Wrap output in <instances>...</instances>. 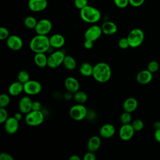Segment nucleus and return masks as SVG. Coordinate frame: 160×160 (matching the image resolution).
Masks as SVG:
<instances>
[{
	"instance_id": "f257e3e1",
	"label": "nucleus",
	"mask_w": 160,
	"mask_h": 160,
	"mask_svg": "<svg viewBox=\"0 0 160 160\" xmlns=\"http://www.w3.org/2000/svg\"><path fill=\"white\" fill-rule=\"evenodd\" d=\"M111 68L106 62H100L93 67L92 76L99 82L104 83L108 81L111 77Z\"/></svg>"
},
{
	"instance_id": "f03ea898",
	"label": "nucleus",
	"mask_w": 160,
	"mask_h": 160,
	"mask_svg": "<svg viewBox=\"0 0 160 160\" xmlns=\"http://www.w3.org/2000/svg\"><path fill=\"white\" fill-rule=\"evenodd\" d=\"M50 47L49 38L46 35L37 34L31 39L29 42V48L31 50L35 53H46L48 51Z\"/></svg>"
},
{
	"instance_id": "7ed1b4c3",
	"label": "nucleus",
	"mask_w": 160,
	"mask_h": 160,
	"mask_svg": "<svg viewBox=\"0 0 160 160\" xmlns=\"http://www.w3.org/2000/svg\"><path fill=\"white\" fill-rule=\"evenodd\" d=\"M80 16L86 22L95 23L100 20L101 14L97 8L87 5L80 9Z\"/></svg>"
},
{
	"instance_id": "20e7f679",
	"label": "nucleus",
	"mask_w": 160,
	"mask_h": 160,
	"mask_svg": "<svg viewBox=\"0 0 160 160\" xmlns=\"http://www.w3.org/2000/svg\"><path fill=\"white\" fill-rule=\"evenodd\" d=\"M127 39L129 41V47L132 48H138L143 42L144 39V33L139 28L132 29L128 34Z\"/></svg>"
},
{
	"instance_id": "39448f33",
	"label": "nucleus",
	"mask_w": 160,
	"mask_h": 160,
	"mask_svg": "<svg viewBox=\"0 0 160 160\" xmlns=\"http://www.w3.org/2000/svg\"><path fill=\"white\" fill-rule=\"evenodd\" d=\"M44 120V116L40 111L32 110L27 113L25 116V122L29 126H38L41 125Z\"/></svg>"
},
{
	"instance_id": "423d86ee",
	"label": "nucleus",
	"mask_w": 160,
	"mask_h": 160,
	"mask_svg": "<svg viewBox=\"0 0 160 160\" xmlns=\"http://www.w3.org/2000/svg\"><path fill=\"white\" fill-rule=\"evenodd\" d=\"M69 116L74 121H79L84 119L88 114L87 108L82 104L72 106L69 109Z\"/></svg>"
},
{
	"instance_id": "0eeeda50",
	"label": "nucleus",
	"mask_w": 160,
	"mask_h": 160,
	"mask_svg": "<svg viewBox=\"0 0 160 160\" xmlns=\"http://www.w3.org/2000/svg\"><path fill=\"white\" fill-rule=\"evenodd\" d=\"M66 55L64 52L61 50L56 51L48 57V65L50 68H56L63 63Z\"/></svg>"
},
{
	"instance_id": "6e6552de",
	"label": "nucleus",
	"mask_w": 160,
	"mask_h": 160,
	"mask_svg": "<svg viewBox=\"0 0 160 160\" xmlns=\"http://www.w3.org/2000/svg\"><path fill=\"white\" fill-rule=\"evenodd\" d=\"M42 89L41 83L36 80H29L24 84V92L28 95H36Z\"/></svg>"
},
{
	"instance_id": "1a4fd4ad",
	"label": "nucleus",
	"mask_w": 160,
	"mask_h": 160,
	"mask_svg": "<svg viewBox=\"0 0 160 160\" xmlns=\"http://www.w3.org/2000/svg\"><path fill=\"white\" fill-rule=\"evenodd\" d=\"M102 33L101 27L98 25H92L86 29L84 36L85 39L94 42L101 37Z\"/></svg>"
},
{
	"instance_id": "9d476101",
	"label": "nucleus",
	"mask_w": 160,
	"mask_h": 160,
	"mask_svg": "<svg viewBox=\"0 0 160 160\" xmlns=\"http://www.w3.org/2000/svg\"><path fill=\"white\" fill-rule=\"evenodd\" d=\"M52 23L48 19H42L38 21L34 30L37 34L47 35L52 29Z\"/></svg>"
},
{
	"instance_id": "9b49d317",
	"label": "nucleus",
	"mask_w": 160,
	"mask_h": 160,
	"mask_svg": "<svg viewBox=\"0 0 160 160\" xmlns=\"http://www.w3.org/2000/svg\"><path fill=\"white\" fill-rule=\"evenodd\" d=\"M134 129L132 128L131 124H122L119 131V136L122 141H129L134 136Z\"/></svg>"
},
{
	"instance_id": "f8f14e48",
	"label": "nucleus",
	"mask_w": 160,
	"mask_h": 160,
	"mask_svg": "<svg viewBox=\"0 0 160 160\" xmlns=\"http://www.w3.org/2000/svg\"><path fill=\"white\" fill-rule=\"evenodd\" d=\"M6 44L10 49L12 51H19L22 48L23 42L19 36L13 34L10 35L6 39Z\"/></svg>"
},
{
	"instance_id": "ddd939ff",
	"label": "nucleus",
	"mask_w": 160,
	"mask_h": 160,
	"mask_svg": "<svg viewBox=\"0 0 160 160\" xmlns=\"http://www.w3.org/2000/svg\"><path fill=\"white\" fill-rule=\"evenodd\" d=\"M19 128V121L14 116L8 118L4 122V129L9 134H13Z\"/></svg>"
},
{
	"instance_id": "4468645a",
	"label": "nucleus",
	"mask_w": 160,
	"mask_h": 160,
	"mask_svg": "<svg viewBox=\"0 0 160 160\" xmlns=\"http://www.w3.org/2000/svg\"><path fill=\"white\" fill-rule=\"evenodd\" d=\"M48 6L47 0H29L28 8L34 12H39L44 10Z\"/></svg>"
},
{
	"instance_id": "2eb2a0df",
	"label": "nucleus",
	"mask_w": 160,
	"mask_h": 160,
	"mask_svg": "<svg viewBox=\"0 0 160 160\" xmlns=\"http://www.w3.org/2000/svg\"><path fill=\"white\" fill-rule=\"evenodd\" d=\"M32 101L29 96H23L19 102V109L22 114H27L32 111Z\"/></svg>"
},
{
	"instance_id": "dca6fc26",
	"label": "nucleus",
	"mask_w": 160,
	"mask_h": 160,
	"mask_svg": "<svg viewBox=\"0 0 160 160\" xmlns=\"http://www.w3.org/2000/svg\"><path fill=\"white\" fill-rule=\"evenodd\" d=\"M64 86L67 91L74 94L79 90V83L76 78L74 77H68L64 81Z\"/></svg>"
},
{
	"instance_id": "f3484780",
	"label": "nucleus",
	"mask_w": 160,
	"mask_h": 160,
	"mask_svg": "<svg viewBox=\"0 0 160 160\" xmlns=\"http://www.w3.org/2000/svg\"><path fill=\"white\" fill-rule=\"evenodd\" d=\"M152 73L148 69H144L138 73L136 76V80L139 84L145 85L149 83L152 81Z\"/></svg>"
},
{
	"instance_id": "a211bd4d",
	"label": "nucleus",
	"mask_w": 160,
	"mask_h": 160,
	"mask_svg": "<svg viewBox=\"0 0 160 160\" xmlns=\"http://www.w3.org/2000/svg\"><path fill=\"white\" fill-rule=\"evenodd\" d=\"M116 131L115 127L111 124H105L99 129L100 136L103 138H110L114 136Z\"/></svg>"
},
{
	"instance_id": "6ab92c4d",
	"label": "nucleus",
	"mask_w": 160,
	"mask_h": 160,
	"mask_svg": "<svg viewBox=\"0 0 160 160\" xmlns=\"http://www.w3.org/2000/svg\"><path fill=\"white\" fill-rule=\"evenodd\" d=\"M51 47L53 48H61L65 44L64 37L60 34H54L49 38Z\"/></svg>"
},
{
	"instance_id": "aec40b11",
	"label": "nucleus",
	"mask_w": 160,
	"mask_h": 160,
	"mask_svg": "<svg viewBox=\"0 0 160 160\" xmlns=\"http://www.w3.org/2000/svg\"><path fill=\"white\" fill-rule=\"evenodd\" d=\"M24 91V84L19 81L13 82L8 88V92L10 96H17Z\"/></svg>"
},
{
	"instance_id": "412c9836",
	"label": "nucleus",
	"mask_w": 160,
	"mask_h": 160,
	"mask_svg": "<svg viewBox=\"0 0 160 160\" xmlns=\"http://www.w3.org/2000/svg\"><path fill=\"white\" fill-rule=\"evenodd\" d=\"M138 106V102L137 99L134 98L130 97L127 98L123 102L122 108L124 111L128 112H134Z\"/></svg>"
},
{
	"instance_id": "4be33fe9",
	"label": "nucleus",
	"mask_w": 160,
	"mask_h": 160,
	"mask_svg": "<svg viewBox=\"0 0 160 160\" xmlns=\"http://www.w3.org/2000/svg\"><path fill=\"white\" fill-rule=\"evenodd\" d=\"M102 33L107 35H112L115 34L118 31V27L116 24L110 21H105L101 26Z\"/></svg>"
},
{
	"instance_id": "5701e85b",
	"label": "nucleus",
	"mask_w": 160,
	"mask_h": 160,
	"mask_svg": "<svg viewBox=\"0 0 160 160\" xmlns=\"http://www.w3.org/2000/svg\"><path fill=\"white\" fill-rule=\"evenodd\" d=\"M101 144V138L98 136H93L89 138L88 141L87 148L88 151L96 152L99 149Z\"/></svg>"
},
{
	"instance_id": "b1692460",
	"label": "nucleus",
	"mask_w": 160,
	"mask_h": 160,
	"mask_svg": "<svg viewBox=\"0 0 160 160\" xmlns=\"http://www.w3.org/2000/svg\"><path fill=\"white\" fill-rule=\"evenodd\" d=\"M34 61L39 68H44L48 65V57L44 52L35 53Z\"/></svg>"
},
{
	"instance_id": "393cba45",
	"label": "nucleus",
	"mask_w": 160,
	"mask_h": 160,
	"mask_svg": "<svg viewBox=\"0 0 160 160\" xmlns=\"http://www.w3.org/2000/svg\"><path fill=\"white\" fill-rule=\"evenodd\" d=\"M93 67L91 64L84 62L82 63L79 67V72L81 74L85 77H89L92 75V71H93Z\"/></svg>"
},
{
	"instance_id": "a878e982",
	"label": "nucleus",
	"mask_w": 160,
	"mask_h": 160,
	"mask_svg": "<svg viewBox=\"0 0 160 160\" xmlns=\"http://www.w3.org/2000/svg\"><path fill=\"white\" fill-rule=\"evenodd\" d=\"M74 100L78 104H83L86 102L88 100V95L87 94L82 91L78 90L76 92L73 94V98Z\"/></svg>"
},
{
	"instance_id": "bb28decb",
	"label": "nucleus",
	"mask_w": 160,
	"mask_h": 160,
	"mask_svg": "<svg viewBox=\"0 0 160 160\" xmlns=\"http://www.w3.org/2000/svg\"><path fill=\"white\" fill-rule=\"evenodd\" d=\"M62 64L68 70L70 71L73 70L76 66V61L75 59L73 57L69 55L65 56Z\"/></svg>"
},
{
	"instance_id": "cd10ccee",
	"label": "nucleus",
	"mask_w": 160,
	"mask_h": 160,
	"mask_svg": "<svg viewBox=\"0 0 160 160\" xmlns=\"http://www.w3.org/2000/svg\"><path fill=\"white\" fill-rule=\"evenodd\" d=\"M36 19L31 16H27L24 19V24L28 29H34L37 24Z\"/></svg>"
},
{
	"instance_id": "c85d7f7f",
	"label": "nucleus",
	"mask_w": 160,
	"mask_h": 160,
	"mask_svg": "<svg viewBox=\"0 0 160 160\" xmlns=\"http://www.w3.org/2000/svg\"><path fill=\"white\" fill-rule=\"evenodd\" d=\"M17 79H18V81H19V82H22V84H24L26 82H28L29 80H30L29 74L27 71L24 70L20 71L18 74Z\"/></svg>"
},
{
	"instance_id": "c756f323",
	"label": "nucleus",
	"mask_w": 160,
	"mask_h": 160,
	"mask_svg": "<svg viewBox=\"0 0 160 160\" xmlns=\"http://www.w3.org/2000/svg\"><path fill=\"white\" fill-rule=\"evenodd\" d=\"M132 128H134L135 132H139L142 130L144 128V122L141 119H136L134 120L131 124Z\"/></svg>"
},
{
	"instance_id": "7c9ffc66",
	"label": "nucleus",
	"mask_w": 160,
	"mask_h": 160,
	"mask_svg": "<svg viewBox=\"0 0 160 160\" xmlns=\"http://www.w3.org/2000/svg\"><path fill=\"white\" fill-rule=\"evenodd\" d=\"M132 120V117L130 112L124 111L121 114L120 116V121L122 124H130Z\"/></svg>"
},
{
	"instance_id": "2f4dec72",
	"label": "nucleus",
	"mask_w": 160,
	"mask_h": 160,
	"mask_svg": "<svg viewBox=\"0 0 160 160\" xmlns=\"http://www.w3.org/2000/svg\"><path fill=\"white\" fill-rule=\"evenodd\" d=\"M10 103V96L7 94H2L0 96V108H6Z\"/></svg>"
},
{
	"instance_id": "473e14b6",
	"label": "nucleus",
	"mask_w": 160,
	"mask_h": 160,
	"mask_svg": "<svg viewBox=\"0 0 160 160\" xmlns=\"http://www.w3.org/2000/svg\"><path fill=\"white\" fill-rule=\"evenodd\" d=\"M159 68V64L156 61H150L147 66V69L149 70L152 74L157 72Z\"/></svg>"
},
{
	"instance_id": "72a5a7b5",
	"label": "nucleus",
	"mask_w": 160,
	"mask_h": 160,
	"mask_svg": "<svg viewBox=\"0 0 160 160\" xmlns=\"http://www.w3.org/2000/svg\"><path fill=\"white\" fill-rule=\"evenodd\" d=\"M8 118V113L5 108H0V122L4 123Z\"/></svg>"
},
{
	"instance_id": "f704fd0d",
	"label": "nucleus",
	"mask_w": 160,
	"mask_h": 160,
	"mask_svg": "<svg viewBox=\"0 0 160 160\" xmlns=\"http://www.w3.org/2000/svg\"><path fill=\"white\" fill-rule=\"evenodd\" d=\"M9 36V32L8 29L5 27L0 28V39L1 41L6 40Z\"/></svg>"
},
{
	"instance_id": "c9c22d12",
	"label": "nucleus",
	"mask_w": 160,
	"mask_h": 160,
	"mask_svg": "<svg viewBox=\"0 0 160 160\" xmlns=\"http://www.w3.org/2000/svg\"><path fill=\"white\" fill-rule=\"evenodd\" d=\"M118 46L121 49H127L129 47V41L126 38H122L118 41Z\"/></svg>"
},
{
	"instance_id": "e433bc0d",
	"label": "nucleus",
	"mask_w": 160,
	"mask_h": 160,
	"mask_svg": "<svg viewBox=\"0 0 160 160\" xmlns=\"http://www.w3.org/2000/svg\"><path fill=\"white\" fill-rule=\"evenodd\" d=\"M114 2L119 8H125L129 4V0H114Z\"/></svg>"
},
{
	"instance_id": "4c0bfd02",
	"label": "nucleus",
	"mask_w": 160,
	"mask_h": 160,
	"mask_svg": "<svg viewBox=\"0 0 160 160\" xmlns=\"http://www.w3.org/2000/svg\"><path fill=\"white\" fill-rule=\"evenodd\" d=\"M88 0H74L75 6L79 10L88 5Z\"/></svg>"
},
{
	"instance_id": "58836bf2",
	"label": "nucleus",
	"mask_w": 160,
	"mask_h": 160,
	"mask_svg": "<svg viewBox=\"0 0 160 160\" xmlns=\"http://www.w3.org/2000/svg\"><path fill=\"white\" fill-rule=\"evenodd\" d=\"M82 159L83 160H95L96 159V156L94 152L89 151L84 154Z\"/></svg>"
},
{
	"instance_id": "ea45409f",
	"label": "nucleus",
	"mask_w": 160,
	"mask_h": 160,
	"mask_svg": "<svg viewBox=\"0 0 160 160\" xmlns=\"http://www.w3.org/2000/svg\"><path fill=\"white\" fill-rule=\"evenodd\" d=\"M129 4L134 7H139L143 4L145 0H129Z\"/></svg>"
},
{
	"instance_id": "a19ab883",
	"label": "nucleus",
	"mask_w": 160,
	"mask_h": 160,
	"mask_svg": "<svg viewBox=\"0 0 160 160\" xmlns=\"http://www.w3.org/2000/svg\"><path fill=\"white\" fill-rule=\"evenodd\" d=\"M0 159L1 160H13V157L8 152H1L0 154Z\"/></svg>"
},
{
	"instance_id": "79ce46f5",
	"label": "nucleus",
	"mask_w": 160,
	"mask_h": 160,
	"mask_svg": "<svg viewBox=\"0 0 160 160\" xmlns=\"http://www.w3.org/2000/svg\"><path fill=\"white\" fill-rule=\"evenodd\" d=\"M41 109V104L39 101H33L32 106V110L40 111Z\"/></svg>"
},
{
	"instance_id": "37998d69",
	"label": "nucleus",
	"mask_w": 160,
	"mask_h": 160,
	"mask_svg": "<svg viewBox=\"0 0 160 160\" xmlns=\"http://www.w3.org/2000/svg\"><path fill=\"white\" fill-rule=\"evenodd\" d=\"M93 41H89V40H85V41L84 42V47L86 49H90L93 47Z\"/></svg>"
},
{
	"instance_id": "c03bdc74",
	"label": "nucleus",
	"mask_w": 160,
	"mask_h": 160,
	"mask_svg": "<svg viewBox=\"0 0 160 160\" xmlns=\"http://www.w3.org/2000/svg\"><path fill=\"white\" fill-rule=\"evenodd\" d=\"M154 136L155 140H156L157 142H158L160 143V129H158L155 130Z\"/></svg>"
},
{
	"instance_id": "a18cd8bd",
	"label": "nucleus",
	"mask_w": 160,
	"mask_h": 160,
	"mask_svg": "<svg viewBox=\"0 0 160 160\" xmlns=\"http://www.w3.org/2000/svg\"><path fill=\"white\" fill-rule=\"evenodd\" d=\"M14 117L16 119H18V120L19 121L20 120H21V119H22V112H16V114H14Z\"/></svg>"
},
{
	"instance_id": "49530a36",
	"label": "nucleus",
	"mask_w": 160,
	"mask_h": 160,
	"mask_svg": "<svg viewBox=\"0 0 160 160\" xmlns=\"http://www.w3.org/2000/svg\"><path fill=\"white\" fill-rule=\"evenodd\" d=\"M69 159H71V160H80L81 158L78 155L74 154V155H72L71 156H70Z\"/></svg>"
},
{
	"instance_id": "de8ad7c7",
	"label": "nucleus",
	"mask_w": 160,
	"mask_h": 160,
	"mask_svg": "<svg viewBox=\"0 0 160 160\" xmlns=\"http://www.w3.org/2000/svg\"><path fill=\"white\" fill-rule=\"evenodd\" d=\"M153 126H154V128L155 129V130L160 129V121L155 122L154 125H153Z\"/></svg>"
}]
</instances>
